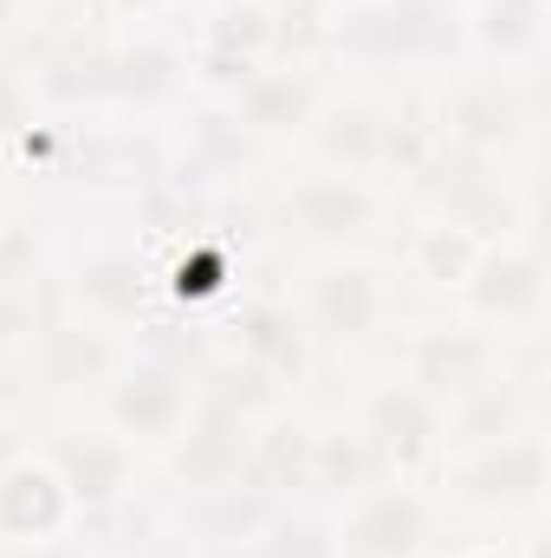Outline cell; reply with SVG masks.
Masks as SVG:
<instances>
[{
  "instance_id": "obj_16",
  "label": "cell",
  "mask_w": 551,
  "mask_h": 558,
  "mask_svg": "<svg viewBox=\"0 0 551 558\" xmlns=\"http://www.w3.org/2000/svg\"><path fill=\"white\" fill-rule=\"evenodd\" d=\"M519 124H526V98H519V85L513 78H474V85H461V92H448V143L454 149H480V156H493V149H506V143L519 137Z\"/></svg>"
},
{
  "instance_id": "obj_27",
  "label": "cell",
  "mask_w": 551,
  "mask_h": 558,
  "mask_svg": "<svg viewBox=\"0 0 551 558\" xmlns=\"http://www.w3.org/2000/svg\"><path fill=\"white\" fill-rule=\"evenodd\" d=\"M215 558H267V553H254V546H228V553H215Z\"/></svg>"
},
{
  "instance_id": "obj_1",
  "label": "cell",
  "mask_w": 551,
  "mask_h": 558,
  "mask_svg": "<svg viewBox=\"0 0 551 558\" xmlns=\"http://www.w3.org/2000/svg\"><path fill=\"white\" fill-rule=\"evenodd\" d=\"M188 416H195V384H188V371H175L162 357L124 351L111 364V377L98 384V422L118 441H131L137 454H162L188 428Z\"/></svg>"
},
{
  "instance_id": "obj_3",
  "label": "cell",
  "mask_w": 551,
  "mask_h": 558,
  "mask_svg": "<svg viewBox=\"0 0 551 558\" xmlns=\"http://www.w3.org/2000/svg\"><path fill=\"white\" fill-rule=\"evenodd\" d=\"M298 325H305V338H325V344H370L390 325V279H383V267L357 260V254H325L305 274Z\"/></svg>"
},
{
  "instance_id": "obj_10",
  "label": "cell",
  "mask_w": 551,
  "mask_h": 558,
  "mask_svg": "<svg viewBox=\"0 0 551 558\" xmlns=\"http://www.w3.org/2000/svg\"><path fill=\"white\" fill-rule=\"evenodd\" d=\"M403 377H409L421 397H434L441 410L461 403L467 390L493 384L500 377V338L480 331V325H441V331H415L409 357H403Z\"/></svg>"
},
{
  "instance_id": "obj_26",
  "label": "cell",
  "mask_w": 551,
  "mask_h": 558,
  "mask_svg": "<svg viewBox=\"0 0 551 558\" xmlns=\"http://www.w3.org/2000/svg\"><path fill=\"white\" fill-rule=\"evenodd\" d=\"M20 20H26V0H0V39L20 33Z\"/></svg>"
},
{
  "instance_id": "obj_21",
  "label": "cell",
  "mask_w": 551,
  "mask_h": 558,
  "mask_svg": "<svg viewBox=\"0 0 551 558\" xmlns=\"http://www.w3.org/2000/svg\"><path fill=\"white\" fill-rule=\"evenodd\" d=\"M26 124H39V85L20 65L0 59V156H7V143L20 137Z\"/></svg>"
},
{
  "instance_id": "obj_20",
  "label": "cell",
  "mask_w": 551,
  "mask_h": 558,
  "mask_svg": "<svg viewBox=\"0 0 551 558\" xmlns=\"http://www.w3.org/2000/svg\"><path fill=\"white\" fill-rule=\"evenodd\" d=\"M39 338V292L33 279H0V364Z\"/></svg>"
},
{
  "instance_id": "obj_8",
  "label": "cell",
  "mask_w": 551,
  "mask_h": 558,
  "mask_svg": "<svg viewBox=\"0 0 551 558\" xmlns=\"http://www.w3.org/2000/svg\"><path fill=\"white\" fill-rule=\"evenodd\" d=\"M364 441L377 448V461L390 468V474H421V468H434L441 454H448V416H441V403L434 397H421L409 377H390V384H377L370 397H364Z\"/></svg>"
},
{
  "instance_id": "obj_6",
  "label": "cell",
  "mask_w": 551,
  "mask_h": 558,
  "mask_svg": "<svg viewBox=\"0 0 551 558\" xmlns=\"http://www.w3.org/2000/svg\"><path fill=\"white\" fill-rule=\"evenodd\" d=\"M383 189L370 182V175H331V169H305V175H292L285 189H279V215H285V228H298L311 247H325V254H344V247H357L377 221H383Z\"/></svg>"
},
{
  "instance_id": "obj_17",
  "label": "cell",
  "mask_w": 551,
  "mask_h": 558,
  "mask_svg": "<svg viewBox=\"0 0 551 558\" xmlns=\"http://www.w3.org/2000/svg\"><path fill=\"white\" fill-rule=\"evenodd\" d=\"M377 448L364 441V428H311V448H305V494H331V500H351L377 481Z\"/></svg>"
},
{
  "instance_id": "obj_5",
  "label": "cell",
  "mask_w": 551,
  "mask_h": 558,
  "mask_svg": "<svg viewBox=\"0 0 551 558\" xmlns=\"http://www.w3.org/2000/svg\"><path fill=\"white\" fill-rule=\"evenodd\" d=\"M434 546V500L409 474L370 481L338 513V553L344 558H428Z\"/></svg>"
},
{
  "instance_id": "obj_23",
  "label": "cell",
  "mask_w": 551,
  "mask_h": 558,
  "mask_svg": "<svg viewBox=\"0 0 551 558\" xmlns=\"http://www.w3.org/2000/svg\"><path fill=\"white\" fill-rule=\"evenodd\" d=\"M454 558H539V546H519V539H480V546H467V553Z\"/></svg>"
},
{
  "instance_id": "obj_28",
  "label": "cell",
  "mask_w": 551,
  "mask_h": 558,
  "mask_svg": "<svg viewBox=\"0 0 551 558\" xmlns=\"http://www.w3.org/2000/svg\"><path fill=\"white\" fill-rule=\"evenodd\" d=\"M357 7H370V0H357Z\"/></svg>"
},
{
  "instance_id": "obj_24",
  "label": "cell",
  "mask_w": 551,
  "mask_h": 558,
  "mask_svg": "<svg viewBox=\"0 0 551 558\" xmlns=\"http://www.w3.org/2000/svg\"><path fill=\"white\" fill-rule=\"evenodd\" d=\"M20 454H26V435H20V422L0 416V474H7V468H13Z\"/></svg>"
},
{
  "instance_id": "obj_14",
  "label": "cell",
  "mask_w": 551,
  "mask_h": 558,
  "mask_svg": "<svg viewBox=\"0 0 551 558\" xmlns=\"http://www.w3.org/2000/svg\"><path fill=\"white\" fill-rule=\"evenodd\" d=\"M228 344H234L241 371H254V377H298V371H305V325H298V312H285L279 299H247V305H234Z\"/></svg>"
},
{
  "instance_id": "obj_12",
  "label": "cell",
  "mask_w": 551,
  "mask_h": 558,
  "mask_svg": "<svg viewBox=\"0 0 551 558\" xmlns=\"http://www.w3.org/2000/svg\"><path fill=\"white\" fill-rule=\"evenodd\" d=\"M318 169L331 175H370L383 169V105L364 92H325V105L311 111V124L298 131Z\"/></svg>"
},
{
  "instance_id": "obj_9",
  "label": "cell",
  "mask_w": 551,
  "mask_h": 558,
  "mask_svg": "<svg viewBox=\"0 0 551 558\" xmlns=\"http://www.w3.org/2000/svg\"><path fill=\"white\" fill-rule=\"evenodd\" d=\"M72 526H78V507H72L59 468H52L39 448H26V454L0 474V546H13V553H46V546H59Z\"/></svg>"
},
{
  "instance_id": "obj_18",
  "label": "cell",
  "mask_w": 551,
  "mask_h": 558,
  "mask_svg": "<svg viewBox=\"0 0 551 558\" xmlns=\"http://www.w3.org/2000/svg\"><path fill=\"white\" fill-rule=\"evenodd\" d=\"M474 254H480V234H467V228L448 221V215H434V221L409 228V241H403V267H409V279L434 286V292H461V279H467V267H474Z\"/></svg>"
},
{
  "instance_id": "obj_4",
  "label": "cell",
  "mask_w": 551,
  "mask_h": 558,
  "mask_svg": "<svg viewBox=\"0 0 551 558\" xmlns=\"http://www.w3.org/2000/svg\"><path fill=\"white\" fill-rule=\"evenodd\" d=\"M454 299L467 305V325H480V331L539 325V312H546V260H539L532 234L480 241V254H474V267H467Z\"/></svg>"
},
{
  "instance_id": "obj_15",
  "label": "cell",
  "mask_w": 551,
  "mask_h": 558,
  "mask_svg": "<svg viewBox=\"0 0 551 558\" xmlns=\"http://www.w3.org/2000/svg\"><path fill=\"white\" fill-rule=\"evenodd\" d=\"M72 299H78V312L91 318V325H137L143 312H149V299H156V279L143 267L137 254H85L78 267H72Z\"/></svg>"
},
{
  "instance_id": "obj_19",
  "label": "cell",
  "mask_w": 551,
  "mask_h": 558,
  "mask_svg": "<svg viewBox=\"0 0 551 558\" xmlns=\"http://www.w3.org/2000/svg\"><path fill=\"white\" fill-rule=\"evenodd\" d=\"M474 39L500 59L526 52L539 39V0H480V20H474Z\"/></svg>"
},
{
  "instance_id": "obj_13",
  "label": "cell",
  "mask_w": 551,
  "mask_h": 558,
  "mask_svg": "<svg viewBox=\"0 0 551 558\" xmlns=\"http://www.w3.org/2000/svg\"><path fill=\"white\" fill-rule=\"evenodd\" d=\"M325 105V85H318V72H305V65H260L234 98H228V111H234V131H247V137H298L305 124H311V111Z\"/></svg>"
},
{
  "instance_id": "obj_22",
  "label": "cell",
  "mask_w": 551,
  "mask_h": 558,
  "mask_svg": "<svg viewBox=\"0 0 551 558\" xmlns=\"http://www.w3.org/2000/svg\"><path fill=\"white\" fill-rule=\"evenodd\" d=\"M33 260H39V234L13 215H0V279H33Z\"/></svg>"
},
{
  "instance_id": "obj_2",
  "label": "cell",
  "mask_w": 551,
  "mask_h": 558,
  "mask_svg": "<svg viewBox=\"0 0 551 558\" xmlns=\"http://www.w3.org/2000/svg\"><path fill=\"white\" fill-rule=\"evenodd\" d=\"M448 481L480 513L539 520V507H546V435H539V422H519L493 441H474L461 461H448Z\"/></svg>"
},
{
  "instance_id": "obj_7",
  "label": "cell",
  "mask_w": 551,
  "mask_h": 558,
  "mask_svg": "<svg viewBox=\"0 0 551 558\" xmlns=\"http://www.w3.org/2000/svg\"><path fill=\"white\" fill-rule=\"evenodd\" d=\"M254 422H260L254 410H241L228 397H208V403L195 397L188 428L162 448L175 481L195 494H234L247 481V461H254Z\"/></svg>"
},
{
  "instance_id": "obj_11",
  "label": "cell",
  "mask_w": 551,
  "mask_h": 558,
  "mask_svg": "<svg viewBox=\"0 0 551 558\" xmlns=\"http://www.w3.org/2000/svg\"><path fill=\"white\" fill-rule=\"evenodd\" d=\"M39 454L59 468V481H65V494H72L78 513H111V507L137 487V468H143V454L131 441H118L105 422L59 435V441H46Z\"/></svg>"
},
{
  "instance_id": "obj_25",
  "label": "cell",
  "mask_w": 551,
  "mask_h": 558,
  "mask_svg": "<svg viewBox=\"0 0 551 558\" xmlns=\"http://www.w3.org/2000/svg\"><path fill=\"white\" fill-rule=\"evenodd\" d=\"M162 7H175V0H105V13H118V20H156Z\"/></svg>"
}]
</instances>
